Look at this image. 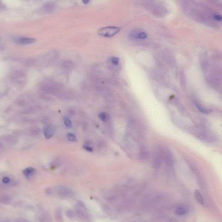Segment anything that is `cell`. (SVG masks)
<instances>
[{"mask_svg":"<svg viewBox=\"0 0 222 222\" xmlns=\"http://www.w3.org/2000/svg\"><path fill=\"white\" fill-rule=\"evenodd\" d=\"M4 7V6H3V4L1 2H0V9H3V8Z\"/></svg>","mask_w":222,"mask_h":222,"instance_id":"e575fe53","label":"cell"},{"mask_svg":"<svg viewBox=\"0 0 222 222\" xmlns=\"http://www.w3.org/2000/svg\"><path fill=\"white\" fill-rule=\"evenodd\" d=\"M201 66L202 69H203V71H207L208 66H209V63H208V60L207 58L206 55H202L201 59Z\"/></svg>","mask_w":222,"mask_h":222,"instance_id":"2e32d148","label":"cell"},{"mask_svg":"<svg viewBox=\"0 0 222 222\" xmlns=\"http://www.w3.org/2000/svg\"><path fill=\"white\" fill-rule=\"evenodd\" d=\"M110 62L113 65L118 66L119 64V59L116 56H112L110 58Z\"/></svg>","mask_w":222,"mask_h":222,"instance_id":"484cf974","label":"cell"},{"mask_svg":"<svg viewBox=\"0 0 222 222\" xmlns=\"http://www.w3.org/2000/svg\"><path fill=\"white\" fill-rule=\"evenodd\" d=\"M42 9L45 13H52L55 10V4L53 2H48L44 4Z\"/></svg>","mask_w":222,"mask_h":222,"instance_id":"30bf717a","label":"cell"},{"mask_svg":"<svg viewBox=\"0 0 222 222\" xmlns=\"http://www.w3.org/2000/svg\"><path fill=\"white\" fill-rule=\"evenodd\" d=\"M2 182L4 184H9L11 183V179L8 177H4L2 179Z\"/></svg>","mask_w":222,"mask_h":222,"instance_id":"83f0119b","label":"cell"},{"mask_svg":"<svg viewBox=\"0 0 222 222\" xmlns=\"http://www.w3.org/2000/svg\"><path fill=\"white\" fill-rule=\"evenodd\" d=\"M90 0H82V2L84 4H86V5H87V4L89 3V2Z\"/></svg>","mask_w":222,"mask_h":222,"instance_id":"d6a6232c","label":"cell"},{"mask_svg":"<svg viewBox=\"0 0 222 222\" xmlns=\"http://www.w3.org/2000/svg\"><path fill=\"white\" fill-rule=\"evenodd\" d=\"M55 217L57 221H59V222H62L63 221V216H62V212L60 208H58L56 211V214H55Z\"/></svg>","mask_w":222,"mask_h":222,"instance_id":"cb8c5ba5","label":"cell"},{"mask_svg":"<svg viewBox=\"0 0 222 222\" xmlns=\"http://www.w3.org/2000/svg\"><path fill=\"white\" fill-rule=\"evenodd\" d=\"M163 158L162 154H161V149L157 150L155 153V156L152 160V168L155 169H158L161 167V163H162Z\"/></svg>","mask_w":222,"mask_h":222,"instance_id":"8992f818","label":"cell"},{"mask_svg":"<svg viewBox=\"0 0 222 222\" xmlns=\"http://www.w3.org/2000/svg\"><path fill=\"white\" fill-rule=\"evenodd\" d=\"M161 154H162L163 160L165 161V164L169 167L173 166L174 164V157L172 153L168 149H161Z\"/></svg>","mask_w":222,"mask_h":222,"instance_id":"5b68a950","label":"cell"},{"mask_svg":"<svg viewBox=\"0 0 222 222\" xmlns=\"http://www.w3.org/2000/svg\"><path fill=\"white\" fill-rule=\"evenodd\" d=\"M213 18L214 19V20H216V21H219V22L221 21V20H222L221 16L220 14H214Z\"/></svg>","mask_w":222,"mask_h":222,"instance_id":"f1b7e54d","label":"cell"},{"mask_svg":"<svg viewBox=\"0 0 222 222\" xmlns=\"http://www.w3.org/2000/svg\"><path fill=\"white\" fill-rule=\"evenodd\" d=\"M56 132V127L53 125H48L44 129V136L46 139H50L55 135Z\"/></svg>","mask_w":222,"mask_h":222,"instance_id":"52a82bcc","label":"cell"},{"mask_svg":"<svg viewBox=\"0 0 222 222\" xmlns=\"http://www.w3.org/2000/svg\"><path fill=\"white\" fill-rule=\"evenodd\" d=\"M63 122H64V126H65L67 127L70 128L72 126V123L71 120L69 118H68V117H64V118H63Z\"/></svg>","mask_w":222,"mask_h":222,"instance_id":"d4e9b609","label":"cell"},{"mask_svg":"<svg viewBox=\"0 0 222 222\" xmlns=\"http://www.w3.org/2000/svg\"><path fill=\"white\" fill-rule=\"evenodd\" d=\"M194 195H195V199H197V201H198V202L201 205H203L204 204L203 197V196H202L201 193L198 190H195Z\"/></svg>","mask_w":222,"mask_h":222,"instance_id":"d6986e66","label":"cell"},{"mask_svg":"<svg viewBox=\"0 0 222 222\" xmlns=\"http://www.w3.org/2000/svg\"><path fill=\"white\" fill-rule=\"evenodd\" d=\"M35 42V39L29 37H18L15 39V42L20 45H29Z\"/></svg>","mask_w":222,"mask_h":222,"instance_id":"ba28073f","label":"cell"},{"mask_svg":"<svg viewBox=\"0 0 222 222\" xmlns=\"http://www.w3.org/2000/svg\"><path fill=\"white\" fill-rule=\"evenodd\" d=\"M67 139L70 141V142H74L76 140V136L72 132H68L67 135Z\"/></svg>","mask_w":222,"mask_h":222,"instance_id":"4316f807","label":"cell"},{"mask_svg":"<svg viewBox=\"0 0 222 222\" xmlns=\"http://www.w3.org/2000/svg\"><path fill=\"white\" fill-rule=\"evenodd\" d=\"M98 118L103 122H107L110 119V116L106 112H100L98 114Z\"/></svg>","mask_w":222,"mask_h":222,"instance_id":"603a6c76","label":"cell"},{"mask_svg":"<svg viewBox=\"0 0 222 222\" xmlns=\"http://www.w3.org/2000/svg\"><path fill=\"white\" fill-rule=\"evenodd\" d=\"M35 172L36 170L34 168L28 167L26 169H24L22 172H23V174L24 175V176H25L27 179H30L35 174Z\"/></svg>","mask_w":222,"mask_h":222,"instance_id":"4fadbf2b","label":"cell"},{"mask_svg":"<svg viewBox=\"0 0 222 222\" xmlns=\"http://www.w3.org/2000/svg\"><path fill=\"white\" fill-rule=\"evenodd\" d=\"M188 207L185 205H181L175 210V214L177 216H183L188 212Z\"/></svg>","mask_w":222,"mask_h":222,"instance_id":"5bb4252c","label":"cell"},{"mask_svg":"<svg viewBox=\"0 0 222 222\" xmlns=\"http://www.w3.org/2000/svg\"><path fill=\"white\" fill-rule=\"evenodd\" d=\"M11 202V198L8 196H0V203L9 204Z\"/></svg>","mask_w":222,"mask_h":222,"instance_id":"7402d4cb","label":"cell"},{"mask_svg":"<svg viewBox=\"0 0 222 222\" xmlns=\"http://www.w3.org/2000/svg\"><path fill=\"white\" fill-rule=\"evenodd\" d=\"M83 148L86 149V150H87V151H89V152H92V148L89 146H87V145H86V146H83Z\"/></svg>","mask_w":222,"mask_h":222,"instance_id":"f546056e","label":"cell"},{"mask_svg":"<svg viewBox=\"0 0 222 222\" xmlns=\"http://www.w3.org/2000/svg\"><path fill=\"white\" fill-rule=\"evenodd\" d=\"M130 37L134 39L139 40H144L147 38V34L145 31H139V30H134L132 31L130 33Z\"/></svg>","mask_w":222,"mask_h":222,"instance_id":"9c48e42d","label":"cell"},{"mask_svg":"<svg viewBox=\"0 0 222 222\" xmlns=\"http://www.w3.org/2000/svg\"><path fill=\"white\" fill-rule=\"evenodd\" d=\"M62 66L63 69L67 71H71L74 68V63L71 61V60H65L62 64Z\"/></svg>","mask_w":222,"mask_h":222,"instance_id":"9a60e30c","label":"cell"},{"mask_svg":"<svg viewBox=\"0 0 222 222\" xmlns=\"http://www.w3.org/2000/svg\"><path fill=\"white\" fill-rule=\"evenodd\" d=\"M3 148V144L0 142V151H1L2 150V149Z\"/></svg>","mask_w":222,"mask_h":222,"instance_id":"836d02e7","label":"cell"},{"mask_svg":"<svg viewBox=\"0 0 222 222\" xmlns=\"http://www.w3.org/2000/svg\"><path fill=\"white\" fill-rule=\"evenodd\" d=\"M180 83L183 88H184L186 84V75L184 71H181L180 74Z\"/></svg>","mask_w":222,"mask_h":222,"instance_id":"44dd1931","label":"cell"},{"mask_svg":"<svg viewBox=\"0 0 222 222\" xmlns=\"http://www.w3.org/2000/svg\"><path fill=\"white\" fill-rule=\"evenodd\" d=\"M195 105L197 107V108L199 110V111L203 114H209L211 112V110L208 109V108L204 107L202 105H201L199 102H195Z\"/></svg>","mask_w":222,"mask_h":222,"instance_id":"ac0fdd59","label":"cell"},{"mask_svg":"<svg viewBox=\"0 0 222 222\" xmlns=\"http://www.w3.org/2000/svg\"><path fill=\"white\" fill-rule=\"evenodd\" d=\"M54 191L58 196L64 197V198L71 197L74 193L73 191L70 188L63 185L56 186L54 188Z\"/></svg>","mask_w":222,"mask_h":222,"instance_id":"277c9868","label":"cell"},{"mask_svg":"<svg viewBox=\"0 0 222 222\" xmlns=\"http://www.w3.org/2000/svg\"><path fill=\"white\" fill-rule=\"evenodd\" d=\"M120 31V27L117 26H107L101 28L98 31V34L103 37L111 38L114 37Z\"/></svg>","mask_w":222,"mask_h":222,"instance_id":"3957f363","label":"cell"},{"mask_svg":"<svg viewBox=\"0 0 222 222\" xmlns=\"http://www.w3.org/2000/svg\"><path fill=\"white\" fill-rule=\"evenodd\" d=\"M39 220L40 222H52V219L49 214L43 210H41L39 212Z\"/></svg>","mask_w":222,"mask_h":222,"instance_id":"7c38bea8","label":"cell"},{"mask_svg":"<svg viewBox=\"0 0 222 222\" xmlns=\"http://www.w3.org/2000/svg\"><path fill=\"white\" fill-rule=\"evenodd\" d=\"M139 157L140 159L143 160H147L149 158V153L147 149L145 147H142L140 149L139 152Z\"/></svg>","mask_w":222,"mask_h":222,"instance_id":"e0dca14e","label":"cell"},{"mask_svg":"<svg viewBox=\"0 0 222 222\" xmlns=\"http://www.w3.org/2000/svg\"><path fill=\"white\" fill-rule=\"evenodd\" d=\"M76 214L80 218L84 221H89L91 220V216L88 210L82 202H78L76 205Z\"/></svg>","mask_w":222,"mask_h":222,"instance_id":"6da1fadb","label":"cell"},{"mask_svg":"<svg viewBox=\"0 0 222 222\" xmlns=\"http://www.w3.org/2000/svg\"><path fill=\"white\" fill-rule=\"evenodd\" d=\"M17 222H30V221L25 218H23V217H19V218L17 220Z\"/></svg>","mask_w":222,"mask_h":222,"instance_id":"4dcf8cb0","label":"cell"},{"mask_svg":"<svg viewBox=\"0 0 222 222\" xmlns=\"http://www.w3.org/2000/svg\"><path fill=\"white\" fill-rule=\"evenodd\" d=\"M31 98L27 95H22L20 96L17 99V104L20 106H26L29 105L31 102Z\"/></svg>","mask_w":222,"mask_h":222,"instance_id":"8fae6325","label":"cell"},{"mask_svg":"<svg viewBox=\"0 0 222 222\" xmlns=\"http://www.w3.org/2000/svg\"><path fill=\"white\" fill-rule=\"evenodd\" d=\"M40 90L47 94H56L61 90V87L58 84L53 82H44L40 85Z\"/></svg>","mask_w":222,"mask_h":222,"instance_id":"7a4b0ae2","label":"cell"},{"mask_svg":"<svg viewBox=\"0 0 222 222\" xmlns=\"http://www.w3.org/2000/svg\"><path fill=\"white\" fill-rule=\"evenodd\" d=\"M67 216L69 217H72L74 216V212L71 211H67Z\"/></svg>","mask_w":222,"mask_h":222,"instance_id":"1f68e13d","label":"cell"},{"mask_svg":"<svg viewBox=\"0 0 222 222\" xmlns=\"http://www.w3.org/2000/svg\"><path fill=\"white\" fill-rule=\"evenodd\" d=\"M39 132H40V130H39V129L37 127H31L27 131V134L31 136L37 135L39 133Z\"/></svg>","mask_w":222,"mask_h":222,"instance_id":"ffe728a7","label":"cell"}]
</instances>
